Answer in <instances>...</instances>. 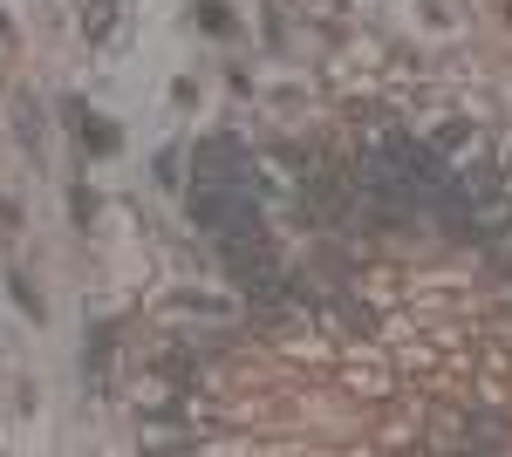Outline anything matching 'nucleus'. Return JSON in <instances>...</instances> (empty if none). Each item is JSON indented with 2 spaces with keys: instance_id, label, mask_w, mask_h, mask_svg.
Instances as JSON below:
<instances>
[{
  "instance_id": "nucleus-1",
  "label": "nucleus",
  "mask_w": 512,
  "mask_h": 457,
  "mask_svg": "<svg viewBox=\"0 0 512 457\" xmlns=\"http://www.w3.org/2000/svg\"><path fill=\"white\" fill-rule=\"evenodd\" d=\"M219 253H226V273H233L246 294H274L280 287V260H274V246H267V226H239V232H219Z\"/></svg>"
},
{
  "instance_id": "nucleus-4",
  "label": "nucleus",
  "mask_w": 512,
  "mask_h": 457,
  "mask_svg": "<svg viewBox=\"0 0 512 457\" xmlns=\"http://www.w3.org/2000/svg\"><path fill=\"white\" fill-rule=\"evenodd\" d=\"M110 35V0H96V7H89V41H103Z\"/></svg>"
},
{
  "instance_id": "nucleus-2",
  "label": "nucleus",
  "mask_w": 512,
  "mask_h": 457,
  "mask_svg": "<svg viewBox=\"0 0 512 457\" xmlns=\"http://www.w3.org/2000/svg\"><path fill=\"white\" fill-rule=\"evenodd\" d=\"M192 226H205L212 239L239 226H260V191L253 185H192Z\"/></svg>"
},
{
  "instance_id": "nucleus-5",
  "label": "nucleus",
  "mask_w": 512,
  "mask_h": 457,
  "mask_svg": "<svg viewBox=\"0 0 512 457\" xmlns=\"http://www.w3.org/2000/svg\"><path fill=\"white\" fill-rule=\"evenodd\" d=\"M198 21H205L212 35H226V28H233V14H226V7H198Z\"/></svg>"
},
{
  "instance_id": "nucleus-6",
  "label": "nucleus",
  "mask_w": 512,
  "mask_h": 457,
  "mask_svg": "<svg viewBox=\"0 0 512 457\" xmlns=\"http://www.w3.org/2000/svg\"><path fill=\"white\" fill-rule=\"evenodd\" d=\"M82 130H89V144H96V151H117V130H110V123H82Z\"/></svg>"
},
{
  "instance_id": "nucleus-3",
  "label": "nucleus",
  "mask_w": 512,
  "mask_h": 457,
  "mask_svg": "<svg viewBox=\"0 0 512 457\" xmlns=\"http://www.w3.org/2000/svg\"><path fill=\"white\" fill-rule=\"evenodd\" d=\"M192 185H253V151L239 137H205L192 164Z\"/></svg>"
}]
</instances>
